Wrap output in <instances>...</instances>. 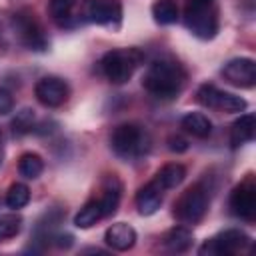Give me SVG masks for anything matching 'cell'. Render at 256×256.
<instances>
[{"mask_svg":"<svg viewBox=\"0 0 256 256\" xmlns=\"http://www.w3.org/2000/svg\"><path fill=\"white\" fill-rule=\"evenodd\" d=\"M186 28L200 40H212L220 30L218 0H188L184 8Z\"/></svg>","mask_w":256,"mask_h":256,"instance_id":"obj_4","label":"cell"},{"mask_svg":"<svg viewBox=\"0 0 256 256\" xmlns=\"http://www.w3.org/2000/svg\"><path fill=\"white\" fill-rule=\"evenodd\" d=\"M220 74L236 88H252L256 84V62L252 58H232L222 66Z\"/></svg>","mask_w":256,"mask_h":256,"instance_id":"obj_12","label":"cell"},{"mask_svg":"<svg viewBox=\"0 0 256 256\" xmlns=\"http://www.w3.org/2000/svg\"><path fill=\"white\" fill-rule=\"evenodd\" d=\"M110 148L118 158H122L126 162H136L150 152L152 138H150V132L142 124L124 122L112 130Z\"/></svg>","mask_w":256,"mask_h":256,"instance_id":"obj_2","label":"cell"},{"mask_svg":"<svg viewBox=\"0 0 256 256\" xmlns=\"http://www.w3.org/2000/svg\"><path fill=\"white\" fill-rule=\"evenodd\" d=\"M160 244H162V248L164 250H168V252H186V250H190L192 248V244H194V234H192V230L188 228V226H174V228H170V230H166L164 234H162V238H160Z\"/></svg>","mask_w":256,"mask_h":256,"instance_id":"obj_16","label":"cell"},{"mask_svg":"<svg viewBox=\"0 0 256 256\" xmlns=\"http://www.w3.org/2000/svg\"><path fill=\"white\" fill-rule=\"evenodd\" d=\"M196 100L210 110H220V112H228V114H236V112H244L248 108V102L236 94L224 92L220 88H216L214 84H202L196 92Z\"/></svg>","mask_w":256,"mask_h":256,"instance_id":"obj_8","label":"cell"},{"mask_svg":"<svg viewBox=\"0 0 256 256\" xmlns=\"http://www.w3.org/2000/svg\"><path fill=\"white\" fill-rule=\"evenodd\" d=\"M180 126L184 128V132L192 134L194 138H208L212 132V122L206 114L202 112H188L182 116Z\"/></svg>","mask_w":256,"mask_h":256,"instance_id":"obj_18","label":"cell"},{"mask_svg":"<svg viewBox=\"0 0 256 256\" xmlns=\"http://www.w3.org/2000/svg\"><path fill=\"white\" fill-rule=\"evenodd\" d=\"M14 108V98L6 88H0V116L10 114Z\"/></svg>","mask_w":256,"mask_h":256,"instance_id":"obj_27","label":"cell"},{"mask_svg":"<svg viewBox=\"0 0 256 256\" xmlns=\"http://www.w3.org/2000/svg\"><path fill=\"white\" fill-rule=\"evenodd\" d=\"M120 198H122V182L118 180L116 174H108L106 180L102 182V192H100V196H98V202H100V206H102L104 218H106V216H112V214L118 210Z\"/></svg>","mask_w":256,"mask_h":256,"instance_id":"obj_15","label":"cell"},{"mask_svg":"<svg viewBox=\"0 0 256 256\" xmlns=\"http://www.w3.org/2000/svg\"><path fill=\"white\" fill-rule=\"evenodd\" d=\"M12 28H14V34L18 38V42L22 46H26L28 50H34V52H44L48 50V36L44 32V26L42 22L36 18V14L28 8H22L18 12H14L12 16Z\"/></svg>","mask_w":256,"mask_h":256,"instance_id":"obj_6","label":"cell"},{"mask_svg":"<svg viewBox=\"0 0 256 256\" xmlns=\"http://www.w3.org/2000/svg\"><path fill=\"white\" fill-rule=\"evenodd\" d=\"M256 136V116L254 114H242L238 120L232 122L230 126V144L232 148L244 146L248 142H252Z\"/></svg>","mask_w":256,"mask_h":256,"instance_id":"obj_17","label":"cell"},{"mask_svg":"<svg viewBox=\"0 0 256 256\" xmlns=\"http://www.w3.org/2000/svg\"><path fill=\"white\" fill-rule=\"evenodd\" d=\"M82 16L98 26L120 28L122 24V2L120 0H84Z\"/></svg>","mask_w":256,"mask_h":256,"instance_id":"obj_10","label":"cell"},{"mask_svg":"<svg viewBox=\"0 0 256 256\" xmlns=\"http://www.w3.org/2000/svg\"><path fill=\"white\" fill-rule=\"evenodd\" d=\"M186 78H188L186 68L176 58L166 56L154 60L146 68L142 76V86L156 100H174L184 90Z\"/></svg>","mask_w":256,"mask_h":256,"instance_id":"obj_1","label":"cell"},{"mask_svg":"<svg viewBox=\"0 0 256 256\" xmlns=\"http://www.w3.org/2000/svg\"><path fill=\"white\" fill-rule=\"evenodd\" d=\"M152 16H154V22L160 26L174 24L178 20V6L174 0H154Z\"/></svg>","mask_w":256,"mask_h":256,"instance_id":"obj_23","label":"cell"},{"mask_svg":"<svg viewBox=\"0 0 256 256\" xmlns=\"http://www.w3.org/2000/svg\"><path fill=\"white\" fill-rule=\"evenodd\" d=\"M104 218V212H102V206H100V202H98V198H92V200H88L80 210H78V214L74 216V224H76V228H92L98 220H102Z\"/></svg>","mask_w":256,"mask_h":256,"instance_id":"obj_20","label":"cell"},{"mask_svg":"<svg viewBox=\"0 0 256 256\" xmlns=\"http://www.w3.org/2000/svg\"><path fill=\"white\" fill-rule=\"evenodd\" d=\"M144 62V54L138 48H114L100 58V70L112 84H126L136 68Z\"/></svg>","mask_w":256,"mask_h":256,"instance_id":"obj_5","label":"cell"},{"mask_svg":"<svg viewBox=\"0 0 256 256\" xmlns=\"http://www.w3.org/2000/svg\"><path fill=\"white\" fill-rule=\"evenodd\" d=\"M36 100L46 108H58L62 106L70 96V86L58 78V76H44L34 86Z\"/></svg>","mask_w":256,"mask_h":256,"instance_id":"obj_11","label":"cell"},{"mask_svg":"<svg viewBox=\"0 0 256 256\" xmlns=\"http://www.w3.org/2000/svg\"><path fill=\"white\" fill-rule=\"evenodd\" d=\"M230 212L246 222H254L256 218V184L252 174H248L240 184H236L230 192Z\"/></svg>","mask_w":256,"mask_h":256,"instance_id":"obj_9","label":"cell"},{"mask_svg":"<svg viewBox=\"0 0 256 256\" xmlns=\"http://www.w3.org/2000/svg\"><path fill=\"white\" fill-rule=\"evenodd\" d=\"M22 216L14 210L8 214H0V242H6L20 234L22 230Z\"/></svg>","mask_w":256,"mask_h":256,"instance_id":"obj_24","label":"cell"},{"mask_svg":"<svg viewBox=\"0 0 256 256\" xmlns=\"http://www.w3.org/2000/svg\"><path fill=\"white\" fill-rule=\"evenodd\" d=\"M30 202V188L22 182H14L6 192V206L12 210L24 208Z\"/></svg>","mask_w":256,"mask_h":256,"instance_id":"obj_25","label":"cell"},{"mask_svg":"<svg viewBox=\"0 0 256 256\" xmlns=\"http://www.w3.org/2000/svg\"><path fill=\"white\" fill-rule=\"evenodd\" d=\"M18 172H20V176H24L28 180H36L44 172L42 156L36 154V152H24L18 160Z\"/></svg>","mask_w":256,"mask_h":256,"instance_id":"obj_22","label":"cell"},{"mask_svg":"<svg viewBox=\"0 0 256 256\" xmlns=\"http://www.w3.org/2000/svg\"><path fill=\"white\" fill-rule=\"evenodd\" d=\"M136 240H138L136 230L130 224H126V222H114L104 232V242L112 250H118V252L130 250L136 244Z\"/></svg>","mask_w":256,"mask_h":256,"instance_id":"obj_14","label":"cell"},{"mask_svg":"<svg viewBox=\"0 0 256 256\" xmlns=\"http://www.w3.org/2000/svg\"><path fill=\"white\" fill-rule=\"evenodd\" d=\"M184 178H186V168H184L180 162H168V164H164V166L156 172V176H154V180H156L164 190H172V188L180 186V184L184 182Z\"/></svg>","mask_w":256,"mask_h":256,"instance_id":"obj_19","label":"cell"},{"mask_svg":"<svg viewBox=\"0 0 256 256\" xmlns=\"http://www.w3.org/2000/svg\"><path fill=\"white\" fill-rule=\"evenodd\" d=\"M2 158H4V148H2V130H0V164H2Z\"/></svg>","mask_w":256,"mask_h":256,"instance_id":"obj_29","label":"cell"},{"mask_svg":"<svg viewBox=\"0 0 256 256\" xmlns=\"http://www.w3.org/2000/svg\"><path fill=\"white\" fill-rule=\"evenodd\" d=\"M252 238L240 230V228H228L222 230L218 234H214L212 238H208L202 246H200V254L202 256H232V254H242L250 248Z\"/></svg>","mask_w":256,"mask_h":256,"instance_id":"obj_7","label":"cell"},{"mask_svg":"<svg viewBox=\"0 0 256 256\" xmlns=\"http://www.w3.org/2000/svg\"><path fill=\"white\" fill-rule=\"evenodd\" d=\"M168 148L172 152H184V150H188V142L182 136H170L168 138Z\"/></svg>","mask_w":256,"mask_h":256,"instance_id":"obj_28","label":"cell"},{"mask_svg":"<svg viewBox=\"0 0 256 256\" xmlns=\"http://www.w3.org/2000/svg\"><path fill=\"white\" fill-rule=\"evenodd\" d=\"M76 0H48V12L58 26H70Z\"/></svg>","mask_w":256,"mask_h":256,"instance_id":"obj_21","label":"cell"},{"mask_svg":"<svg viewBox=\"0 0 256 256\" xmlns=\"http://www.w3.org/2000/svg\"><path fill=\"white\" fill-rule=\"evenodd\" d=\"M32 130H34V112L30 108H24V110L16 112V116L12 120L14 136H24V134H28Z\"/></svg>","mask_w":256,"mask_h":256,"instance_id":"obj_26","label":"cell"},{"mask_svg":"<svg viewBox=\"0 0 256 256\" xmlns=\"http://www.w3.org/2000/svg\"><path fill=\"white\" fill-rule=\"evenodd\" d=\"M162 200H164V188L156 180H150L148 184H144L134 198L138 214L142 216H152L154 212H158V208L162 206Z\"/></svg>","mask_w":256,"mask_h":256,"instance_id":"obj_13","label":"cell"},{"mask_svg":"<svg viewBox=\"0 0 256 256\" xmlns=\"http://www.w3.org/2000/svg\"><path fill=\"white\" fill-rule=\"evenodd\" d=\"M210 198H212V186L208 184V180H200L178 196V200L174 202L172 214L180 224L194 226L206 216Z\"/></svg>","mask_w":256,"mask_h":256,"instance_id":"obj_3","label":"cell"}]
</instances>
